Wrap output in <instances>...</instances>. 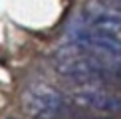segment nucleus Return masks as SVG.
Returning a JSON list of instances; mask_svg holds the SVG:
<instances>
[{
	"label": "nucleus",
	"mask_w": 121,
	"mask_h": 119,
	"mask_svg": "<svg viewBox=\"0 0 121 119\" xmlns=\"http://www.w3.org/2000/svg\"><path fill=\"white\" fill-rule=\"evenodd\" d=\"M83 22L97 26L107 32H121V4L103 2V0H89L83 6Z\"/></svg>",
	"instance_id": "4"
},
{
	"label": "nucleus",
	"mask_w": 121,
	"mask_h": 119,
	"mask_svg": "<svg viewBox=\"0 0 121 119\" xmlns=\"http://www.w3.org/2000/svg\"><path fill=\"white\" fill-rule=\"evenodd\" d=\"M26 111L36 119H72V103L50 85H34L24 97Z\"/></svg>",
	"instance_id": "3"
},
{
	"label": "nucleus",
	"mask_w": 121,
	"mask_h": 119,
	"mask_svg": "<svg viewBox=\"0 0 121 119\" xmlns=\"http://www.w3.org/2000/svg\"><path fill=\"white\" fill-rule=\"evenodd\" d=\"M68 44L79 48L87 56H91L105 68L121 76V40L113 32H107L79 20L69 28Z\"/></svg>",
	"instance_id": "2"
},
{
	"label": "nucleus",
	"mask_w": 121,
	"mask_h": 119,
	"mask_svg": "<svg viewBox=\"0 0 121 119\" xmlns=\"http://www.w3.org/2000/svg\"><path fill=\"white\" fill-rule=\"evenodd\" d=\"M78 103L87 105L101 113H111V115H121V97L113 95L109 91H101V89H83L78 93Z\"/></svg>",
	"instance_id": "5"
},
{
	"label": "nucleus",
	"mask_w": 121,
	"mask_h": 119,
	"mask_svg": "<svg viewBox=\"0 0 121 119\" xmlns=\"http://www.w3.org/2000/svg\"><path fill=\"white\" fill-rule=\"evenodd\" d=\"M111 2H117V4H121V0H111Z\"/></svg>",
	"instance_id": "6"
},
{
	"label": "nucleus",
	"mask_w": 121,
	"mask_h": 119,
	"mask_svg": "<svg viewBox=\"0 0 121 119\" xmlns=\"http://www.w3.org/2000/svg\"><path fill=\"white\" fill-rule=\"evenodd\" d=\"M52 66L60 76L68 77L69 81L82 83V85H103V83H111L119 77V73L111 72L99 64L97 60L87 56L79 48L65 44L60 46L52 56Z\"/></svg>",
	"instance_id": "1"
}]
</instances>
